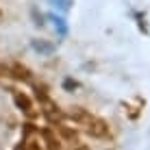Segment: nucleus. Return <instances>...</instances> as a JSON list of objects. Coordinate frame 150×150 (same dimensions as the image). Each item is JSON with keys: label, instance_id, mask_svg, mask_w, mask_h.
<instances>
[{"label": "nucleus", "instance_id": "1a4fd4ad", "mask_svg": "<svg viewBox=\"0 0 150 150\" xmlns=\"http://www.w3.org/2000/svg\"><path fill=\"white\" fill-rule=\"evenodd\" d=\"M7 74H9V68H7L4 63H0V79H2V76H7Z\"/></svg>", "mask_w": 150, "mask_h": 150}, {"label": "nucleus", "instance_id": "f257e3e1", "mask_svg": "<svg viewBox=\"0 0 150 150\" xmlns=\"http://www.w3.org/2000/svg\"><path fill=\"white\" fill-rule=\"evenodd\" d=\"M85 126H87V133H89L91 137L102 139V137H107V135H109V124L102 120V117L91 115V117H89V122H87Z\"/></svg>", "mask_w": 150, "mask_h": 150}, {"label": "nucleus", "instance_id": "9d476101", "mask_svg": "<svg viewBox=\"0 0 150 150\" xmlns=\"http://www.w3.org/2000/svg\"><path fill=\"white\" fill-rule=\"evenodd\" d=\"M76 150H87V146H79V148H76Z\"/></svg>", "mask_w": 150, "mask_h": 150}, {"label": "nucleus", "instance_id": "f03ea898", "mask_svg": "<svg viewBox=\"0 0 150 150\" xmlns=\"http://www.w3.org/2000/svg\"><path fill=\"white\" fill-rule=\"evenodd\" d=\"M9 74H11L15 81L30 83V70L26 68V65H22V63H13L11 68H9Z\"/></svg>", "mask_w": 150, "mask_h": 150}, {"label": "nucleus", "instance_id": "6e6552de", "mask_svg": "<svg viewBox=\"0 0 150 150\" xmlns=\"http://www.w3.org/2000/svg\"><path fill=\"white\" fill-rule=\"evenodd\" d=\"M33 133H37V128H35L33 124H24V135L28 137V135H33Z\"/></svg>", "mask_w": 150, "mask_h": 150}, {"label": "nucleus", "instance_id": "20e7f679", "mask_svg": "<svg viewBox=\"0 0 150 150\" xmlns=\"http://www.w3.org/2000/svg\"><path fill=\"white\" fill-rule=\"evenodd\" d=\"M39 133H41V137H44L48 150H59V148H61V144H59V139L54 137V131H52V128H41Z\"/></svg>", "mask_w": 150, "mask_h": 150}, {"label": "nucleus", "instance_id": "39448f33", "mask_svg": "<svg viewBox=\"0 0 150 150\" xmlns=\"http://www.w3.org/2000/svg\"><path fill=\"white\" fill-rule=\"evenodd\" d=\"M54 131H59L61 133V137L63 139H68V142H74V144H79V137H76V131H72V128L68 126H63V124H54Z\"/></svg>", "mask_w": 150, "mask_h": 150}, {"label": "nucleus", "instance_id": "7ed1b4c3", "mask_svg": "<svg viewBox=\"0 0 150 150\" xmlns=\"http://www.w3.org/2000/svg\"><path fill=\"white\" fill-rule=\"evenodd\" d=\"M13 100H15V105H18V109H22L24 113H28V115H35V113H33V102H30V98H28L26 94L15 91V94H13Z\"/></svg>", "mask_w": 150, "mask_h": 150}, {"label": "nucleus", "instance_id": "0eeeda50", "mask_svg": "<svg viewBox=\"0 0 150 150\" xmlns=\"http://www.w3.org/2000/svg\"><path fill=\"white\" fill-rule=\"evenodd\" d=\"M63 89H65V91H74V89H79V81H74V79H65V81H63Z\"/></svg>", "mask_w": 150, "mask_h": 150}, {"label": "nucleus", "instance_id": "423d86ee", "mask_svg": "<svg viewBox=\"0 0 150 150\" xmlns=\"http://www.w3.org/2000/svg\"><path fill=\"white\" fill-rule=\"evenodd\" d=\"M70 117H72V120H74V122H79V124H87V122H89V117H91V113H87L85 109H81V107H76V109H74V111L70 113Z\"/></svg>", "mask_w": 150, "mask_h": 150}]
</instances>
